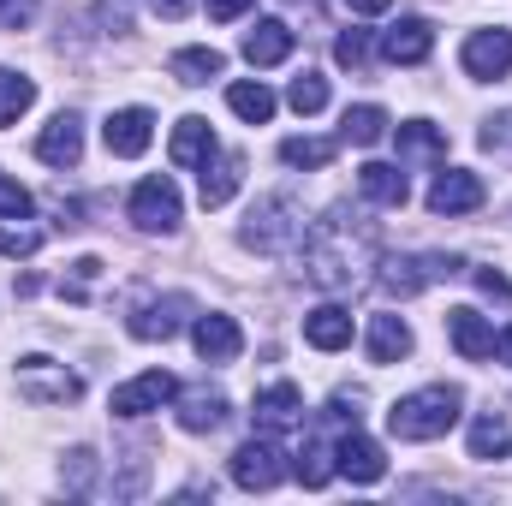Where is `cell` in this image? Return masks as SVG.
<instances>
[{
    "mask_svg": "<svg viewBox=\"0 0 512 506\" xmlns=\"http://www.w3.org/2000/svg\"><path fill=\"white\" fill-rule=\"evenodd\" d=\"M36 251H42L36 227H0V256H36Z\"/></svg>",
    "mask_w": 512,
    "mask_h": 506,
    "instance_id": "cell-35",
    "label": "cell"
},
{
    "mask_svg": "<svg viewBox=\"0 0 512 506\" xmlns=\"http://www.w3.org/2000/svg\"><path fill=\"white\" fill-rule=\"evenodd\" d=\"M483 179L477 173H465V167H447V173H435V185H429V215H471V209H483Z\"/></svg>",
    "mask_w": 512,
    "mask_h": 506,
    "instance_id": "cell-7",
    "label": "cell"
},
{
    "mask_svg": "<svg viewBox=\"0 0 512 506\" xmlns=\"http://www.w3.org/2000/svg\"><path fill=\"white\" fill-rule=\"evenodd\" d=\"M346 6H352V12H364V18H370V12H387V6H393V0H346Z\"/></svg>",
    "mask_w": 512,
    "mask_h": 506,
    "instance_id": "cell-44",
    "label": "cell"
},
{
    "mask_svg": "<svg viewBox=\"0 0 512 506\" xmlns=\"http://www.w3.org/2000/svg\"><path fill=\"white\" fill-rule=\"evenodd\" d=\"M334 155H340L334 137H286V143H280V161H286V167H328Z\"/></svg>",
    "mask_w": 512,
    "mask_h": 506,
    "instance_id": "cell-30",
    "label": "cell"
},
{
    "mask_svg": "<svg viewBox=\"0 0 512 506\" xmlns=\"http://www.w3.org/2000/svg\"><path fill=\"white\" fill-rule=\"evenodd\" d=\"M191 6H197V0H149V12H155V18H185Z\"/></svg>",
    "mask_w": 512,
    "mask_h": 506,
    "instance_id": "cell-42",
    "label": "cell"
},
{
    "mask_svg": "<svg viewBox=\"0 0 512 506\" xmlns=\"http://www.w3.org/2000/svg\"><path fill=\"white\" fill-rule=\"evenodd\" d=\"M459 60H465L471 78H507L512 72V30H477Z\"/></svg>",
    "mask_w": 512,
    "mask_h": 506,
    "instance_id": "cell-13",
    "label": "cell"
},
{
    "mask_svg": "<svg viewBox=\"0 0 512 506\" xmlns=\"http://www.w3.org/2000/svg\"><path fill=\"white\" fill-rule=\"evenodd\" d=\"M334 471H340V465H334V447L310 435V441H304V453H298V483H304V489H322Z\"/></svg>",
    "mask_w": 512,
    "mask_h": 506,
    "instance_id": "cell-32",
    "label": "cell"
},
{
    "mask_svg": "<svg viewBox=\"0 0 512 506\" xmlns=\"http://www.w3.org/2000/svg\"><path fill=\"white\" fill-rule=\"evenodd\" d=\"M24 215H30V191L0 179V221H24Z\"/></svg>",
    "mask_w": 512,
    "mask_h": 506,
    "instance_id": "cell-37",
    "label": "cell"
},
{
    "mask_svg": "<svg viewBox=\"0 0 512 506\" xmlns=\"http://www.w3.org/2000/svg\"><path fill=\"white\" fill-rule=\"evenodd\" d=\"M227 108H233L239 120H251V126H268V120H274V90H268V84H233V90H227Z\"/></svg>",
    "mask_w": 512,
    "mask_h": 506,
    "instance_id": "cell-29",
    "label": "cell"
},
{
    "mask_svg": "<svg viewBox=\"0 0 512 506\" xmlns=\"http://www.w3.org/2000/svg\"><path fill=\"white\" fill-rule=\"evenodd\" d=\"M280 477H286V465H280V447H274V441L256 435V441H245V447L233 453V483H239V489L262 495V489H274Z\"/></svg>",
    "mask_w": 512,
    "mask_h": 506,
    "instance_id": "cell-8",
    "label": "cell"
},
{
    "mask_svg": "<svg viewBox=\"0 0 512 506\" xmlns=\"http://www.w3.org/2000/svg\"><path fill=\"white\" fill-rule=\"evenodd\" d=\"M411 352V328L399 316H370V364H399Z\"/></svg>",
    "mask_w": 512,
    "mask_h": 506,
    "instance_id": "cell-25",
    "label": "cell"
},
{
    "mask_svg": "<svg viewBox=\"0 0 512 506\" xmlns=\"http://www.w3.org/2000/svg\"><path fill=\"white\" fill-rule=\"evenodd\" d=\"M447 334H453L459 358H471V364L495 358V328H489V316H477V310H453V316H447Z\"/></svg>",
    "mask_w": 512,
    "mask_h": 506,
    "instance_id": "cell-18",
    "label": "cell"
},
{
    "mask_svg": "<svg viewBox=\"0 0 512 506\" xmlns=\"http://www.w3.org/2000/svg\"><path fill=\"white\" fill-rule=\"evenodd\" d=\"M304 209L292 203V197H268V203H256L251 209V227H245V245L262 256H286L304 245Z\"/></svg>",
    "mask_w": 512,
    "mask_h": 506,
    "instance_id": "cell-3",
    "label": "cell"
},
{
    "mask_svg": "<svg viewBox=\"0 0 512 506\" xmlns=\"http://www.w3.org/2000/svg\"><path fill=\"white\" fill-rule=\"evenodd\" d=\"M102 24H108V30H126L131 24V0H102Z\"/></svg>",
    "mask_w": 512,
    "mask_h": 506,
    "instance_id": "cell-41",
    "label": "cell"
},
{
    "mask_svg": "<svg viewBox=\"0 0 512 506\" xmlns=\"http://www.w3.org/2000/svg\"><path fill=\"white\" fill-rule=\"evenodd\" d=\"M179 215H185V203H179V185H173L167 173H155V179H143V185L131 191V221H137L143 233H173Z\"/></svg>",
    "mask_w": 512,
    "mask_h": 506,
    "instance_id": "cell-5",
    "label": "cell"
},
{
    "mask_svg": "<svg viewBox=\"0 0 512 506\" xmlns=\"http://www.w3.org/2000/svg\"><path fill=\"white\" fill-rule=\"evenodd\" d=\"M191 340H197V352L209 358V364H233L239 352H245V334H239V322L233 316H197V328H191Z\"/></svg>",
    "mask_w": 512,
    "mask_h": 506,
    "instance_id": "cell-16",
    "label": "cell"
},
{
    "mask_svg": "<svg viewBox=\"0 0 512 506\" xmlns=\"http://www.w3.org/2000/svg\"><path fill=\"white\" fill-rule=\"evenodd\" d=\"M387 137V114L376 102H358V108H346V120H340V143H358V149H370V143H382Z\"/></svg>",
    "mask_w": 512,
    "mask_h": 506,
    "instance_id": "cell-27",
    "label": "cell"
},
{
    "mask_svg": "<svg viewBox=\"0 0 512 506\" xmlns=\"http://www.w3.org/2000/svg\"><path fill=\"white\" fill-rule=\"evenodd\" d=\"M459 405H465L459 387H417L387 411V429L399 441H435V435H447L459 423Z\"/></svg>",
    "mask_w": 512,
    "mask_h": 506,
    "instance_id": "cell-2",
    "label": "cell"
},
{
    "mask_svg": "<svg viewBox=\"0 0 512 506\" xmlns=\"http://www.w3.org/2000/svg\"><path fill=\"white\" fill-rule=\"evenodd\" d=\"M465 262L447 251H423V256H387L382 262V286L393 298H411V292H423V286H435V280H453Z\"/></svg>",
    "mask_w": 512,
    "mask_h": 506,
    "instance_id": "cell-4",
    "label": "cell"
},
{
    "mask_svg": "<svg viewBox=\"0 0 512 506\" xmlns=\"http://www.w3.org/2000/svg\"><path fill=\"white\" fill-rule=\"evenodd\" d=\"M102 137H108V155L131 161V155L149 149V137H155V114H149V108H120V114H108Z\"/></svg>",
    "mask_w": 512,
    "mask_h": 506,
    "instance_id": "cell-14",
    "label": "cell"
},
{
    "mask_svg": "<svg viewBox=\"0 0 512 506\" xmlns=\"http://www.w3.org/2000/svg\"><path fill=\"white\" fill-rule=\"evenodd\" d=\"M358 185H364V197H370L376 209H405V197H411L405 173H399V167H387V161H370V167H358Z\"/></svg>",
    "mask_w": 512,
    "mask_h": 506,
    "instance_id": "cell-21",
    "label": "cell"
},
{
    "mask_svg": "<svg viewBox=\"0 0 512 506\" xmlns=\"http://www.w3.org/2000/svg\"><path fill=\"white\" fill-rule=\"evenodd\" d=\"M495 358H501V364H512V328H507V334H495Z\"/></svg>",
    "mask_w": 512,
    "mask_h": 506,
    "instance_id": "cell-45",
    "label": "cell"
},
{
    "mask_svg": "<svg viewBox=\"0 0 512 506\" xmlns=\"http://www.w3.org/2000/svg\"><path fill=\"white\" fill-rule=\"evenodd\" d=\"M173 393H179V381L167 376V370H149V376L126 381V387H114L108 411H114V417H143V411H161Z\"/></svg>",
    "mask_w": 512,
    "mask_h": 506,
    "instance_id": "cell-9",
    "label": "cell"
},
{
    "mask_svg": "<svg viewBox=\"0 0 512 506\" xmlns=\"http://www.w3.org/2000/svg\"><path fill=\"white\" fill-rule=\"evenodd\" d=\"M286 102H292L298 114H322V108H328V78H316V72H304V78H292V90H286Z\"/></svg>",
    "mask_w": 512,
    "mask_h": 506,
    "instance_id": "cell-34",
    "label": "cell"
},
{
    "mask_svg": "<svg viewBox=\"0 0 512 506\" xmlns=\"http://www.w3.org/2000/svg\"><path fill=\"white\" fill-rule=\"evenodd\" d=\"M245 179V155H221V161H203V209H221Z\"/></svg>",
    "mask_w": 512,
    "mask_h": 506,
    "instance_id": "cell-23",
    "label": "cell"
},
{
    "mask_svg": "<svg viewBox=\"0 0 512 506\" xmlns=\"http://www.w3.org/2000/svg\"><path fill=\"white\" fill-rule=\"evenodd\" d=\"M483 149H495V155H512V108H507V114H495V120L483 126Z\"/></svg>",
    "mask_w": 512,
    "mask_h": 506,
    "instance_id": "cell-38",
    "label": "cell"
},
{
    "mask_svg": "<svg viewBox=\"0 0 512 506\" xmlns=\"http://www.w3.org/2000/svg\"><path fill=\"white\" fill-rule=\"evenodd\" d=\"M334 465H340L352 483H382L387 477V453L370 441V435H358V423L334 441Z\"/></svg>",
    "mask_w": 512,
    "mask_h": 506,
    "instance_id": "cell-10",
    "label": "cell"
},
{
    "mask_svg": "<svg viewBox=\"0 0 512 506\" xmlns=\"http://www.w3.org/2000/svg\"><path fill=\"white\" fill-rule=\"evenodd\" d=\"M256 429H298L304 423V393L292 387V381H274V387H262L256 393Z\"/></svg>",
    "mask_w": 512,
    "mask_h": 506,
    "instance_id": "cell-17",
    "label": "cell"
},
{
    "mask_svg": "<svg viewBox=\"0 0 512 506\" xmlns=\"http://www.w3.org/2000/svg\"><path fill=\"white\" fill-rule=\"evenodd\" d=\"M36 155L48 167H78V155H84V120L78 114H54L42 126V137H36Z\"/></svg>",
    "mask_w": 512,
    "mask_h": 506,
    "instance_id": "cell-15",
    "label": "cell"
},
{
    "mask_svg": "<svg viewBox=\"0 0 512 506\" xmlns=\"http://www.w3.org/2000/svg\"><path fill=\"white\" fill-rule=\"evenodd\" d=\"M167 72H173L179 84H209V78L227 72V60H221V48H179V54L167 60Z\"/></svg>",
    "mask_w": 512,
    "mask_h": 506,
    "instance_id": "cell-26",
    "label": "cell"
},
{
    "mask_svg": "<svg viewBox=\"0 0 512 506\" xmlns=\"http://www.w3.org/2000/svg\"><path fill=\"white\" fill-rule=\"evenodd\" d=\"M30 102H36V84H30L24 72H6V66H0V126H12Z\"/></svg>",
    "mask_w": 512,
    "mask_h": 506,
    "instance_id": "cell-33",
    "label": "cell"
},
{
    "mask_svg": "<svg viewBox=\"0 0 512 506\" xmlns=\"http://www.w3.org/2000/svg\"><path fill=\"white\" fill-rule=\"evenodd\" d=\"M399 155L405 161H441L447 155V131L429 126V120H411V126H399Z\"/></svg>",
    "mask_w": 512,
    "mask_h": 506,
    "instance_id": "cell-28",
    "label": "cell"
},
{
    "mask_svg": "<svg viewBox=\"0 0 512 506\" xmlns=\"http://www.w3.org/2000/svg\"><path fill=\"white\" fill-rule=\"evenodd\" d=\"M304 340H310L316 352H346V346H352V316H346L340 304H322V310L304 316Z\"/></svg>",
    "mask_w": 512,
    "mask_h": 506,
    "instance_id": "cell-19",
    "label": "cell"
},
{
    "mask_svg": "<svg viewBox=\"0 0 512 506\" xmlns=\"http://www.w3.org/2000/svg\"><path fill=\"white\" fill-rule=\"evenodd\" d=\"M370 256H376V233L352 209H334L328 221H316L304 233V268L316 286H352L370 268Z\"/></svg>",
    "mask_w": 512,
    "mask_h": 506,
    "instance_id": "cell-1",
    "label": "cell"
},
{
    "mask_svg": "<svg viewBox=\"0 0 512 506\" xmlns=\"http://www.w3.org/2000/svg\"><path fill=\"white\" fill-rule=\"evenodd\" d=\"M18 393L30 405H66V399H78V376L60 370L54 358H24L18 364Z\"/></svg>",
    "mask_w": 512,
    "mask_h": 506,
    "instance_id": "cell-6",
    "label": "cell"
},
{
    "mask_svg": "<svg viewBox=\"0 0 512 506\" xmlns=\"http://www.w3.org/2000/svg\"><path fill=\"white\" fill-rule=\"evenodd\" d=\"M191 310H197V304H191L185 292H167V298H155V304H143V310L131 316V334H137V340H173Z\"/></svg>",
    "mask_w": 512,
    "mask_h": 506,
    "instance_id": "cell-12",
    "label": "cell"
},
{
    "mask_svg": "<svg viewBox=\"0 0 512 506\" xmlns=\"http://www.w3.org/2000/svg\"><path fill=\"white\" fill-rule=\"evenodd\" d=\"M215 155V131H209V120H179V131H173V167H203Z\"/></svg>",
    "mask_w": 512,
    "mask_h": 506,
    "instance_id": "cell-22",
    "label": "cell"
},
{
    "mask_svg": "<svg viewBox=\"0 0 512 506\" xmlns=\"http://www.w3.org/2000/svg\"><path fill=\"white\" fill-rule=\"evenodd\" d=\"M334 54H340V66H364V54H370V30H346L340 42H334Z\"/></svg>",
    "mask_w": 512,
    "mask_h": 506,
    "instance_id": "cell-36",
    "label": "cell"
},
{
    "mask_svg": "<svg viewBox=\"0 0 512 506\" xmlns=\"http://www.w3.org/2000/svg\"><path fill=\"white\" fill-rule=\"evenodd\" d=\"M221 423H227V399H221V393H209V387L185 393V405H179V429L209 435V429H221Z\"/></svg>",
    "mask_w": 512,
    "mask_h": 506,
    "instance_id": "cell-24",
    "label": "cell"
},
{
    "mask_svg": "<svg viewBox=\"0 0 512 506\" xmlns=\"http://www.w3.org/2000/svg\"><path fill=\"white\" fill-rule=\"evenodd\" d=\"M245 6H251V0H209V18H221V24H227V18H239Z\"/></svg>",
    "mask_w": 512,
    "mask_h": 506,
    "instance_id": "cell-43",
    "label": "cell"
},
{
    "mask_svg": "<svg viewBox=\"0 0 512 506\" xmlns=\"http://www.w3.org/2000/svg\"><path fill=\"white\" fill-rule=\"evenodd\" d=\"M36 18V0H0V30H24Z\"/></svg>",
    "mask_w": 512,
    "mask_h": 506,
    "instance_id": "cell-39",
    "label": "cell"
},
{
    "mask_svg": "<svg viewBox=\"0 0 512 506\" xmlns=\"http://www.w3.org/2000/svg\"><path fill=\"white\" fill-rule=\"evenodd\" d=\"M286 54H292V30L280 18H256L251 30H245V60L251 66H280Z\"/></svg>",
    "mask_w": 512,
    "mask_h": 506,
    "instance_id": "cell-20",
    "label": "cell"
},
{
    "mask_svg": "<svg viewBox=\"0 0 512 506\" xmlns=\"http://www.w3.org/2000/svg\"><path fill=\"white\" fill-rule=\"evenodd\" d=\"M477 286H483L489 298H501V304H512V280L501 274V268H477Z\"/></svg>",
    "mask_w": 512,
    "mask_h": 506,
    "instance_id": "cell-40",
    "label": "cell"
},
{
    "mask_svg": "<svg viewBox=\"0 0 512 506\" xmlns=\"http://www.w3.org/2000/svg\"><path fill=\"white\" fill-rule=\"evenodd\" d=\"M507 447H512L507 417H477L471 423V459H507Z\"/></svg>",
    "mask_w": 512,
    "mask_h": 506,
    "instance_id": "cell-31",
    "label": "cell"
},
{
    "mask_svg": "<svg viewBox=\"0 0 512 506\" xmlns=\"http://www.w3.org/2000/svg\"><path fill=\"white\" fill-rule=\"evenodd\" d=\"M435 48V30L429 18H399L393 30H382V60L387 66H423Z\"/></svg>",
    "mask_w": 512,
    "mask_h": 506,
    "instance_id": "cell-11",
    "label": "cell"
}]
</instances>
